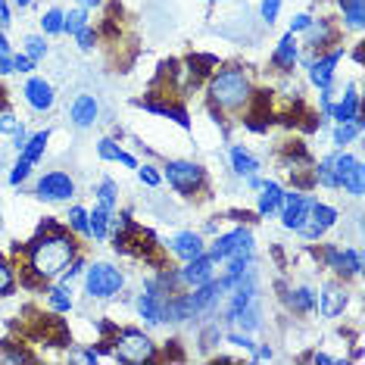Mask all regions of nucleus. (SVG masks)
Segmentation results:
<instances>
[{"mask_svg": "<svg viewBox=\"0 0 365 365\" xmlns=\"http://www.w3.org/2000/svg\"><path fill=\"white\" fill-rule=\"evenodd\" d=\"M22 253H26V269L22 272H29L41 284H47V281H53L69 265V259L78 253V244L69 228L51 219L41 225L35 240H29L22 247Z\"/></svg>", "mask_w": 365, "mask_h": 365, "instance_id": "nucleus-1", "label": "nucleus"}, {"mask_svg": "<svg viewBox=\"0 0 365 365\" xmlns=\"http://www.w3.org/2000/svg\"><path fill=\"white\" fill-rule=\"evenodd\" d=\"M206 94H210L212 113H240L253 97L250 72L240 69V66L215 69L210 81H206Z\"/></svg>", "mask_w": 365, "mask_h": 365, "instance_id": "nucleus-2", "label": "nucleus"}, {"mask_svg": "<svg viewBox=\"0 0 365 365\" xmlns=\"http://www.w3.org/2000/svg\"><path fill=\"white\" fill-rule=\"evenodd\" d=\"M101 353H110L115 362H128V365H138V362H153L156 359V344L150 334L138 328H115V334L110 340H101Z\"/></svg>", "mask_w": 365, "mask_h": 365, "instance_id": "nucleus-3", "label": "nucleus"}, {"mask_svg": "<svg viewBox=\"0 0 365 365\" xmlns=\"http://www.w3.org/2000/svg\"><path fill=\"white\" fill-rule=\"evenodd\" d=\"M81 278H85V294L91 300H113V297H119L122 290H125V275H122V269H115V265L106 262V259L88 262L85 272H81Z\"/></svg>", "mask_w": 365, "mask_h": 365, "instance_id": "nucleus-4", "label": "nucleus"}, {"mask_svg": "<svg viewBox=\"0 0 365 365\" xmlns=\"http://www.w3.org/2000/svg\"><path fill=\"white\" fill-rule=\"evenodd\" d=\"M206 253H210L215 262H225L228 256H256V237L247 225L219 231V235L206 244Z\"/></svg>", "mask_w": 365, "mask_h": 365, "instance_id": "nucleus-5", "label": "nucleus"}, {"mask_svg": "<svg viewBox=\"0 0 365 365\" xmlns=\"http://www.w3.org/2000/svg\"><path fill=\"white\" fill-rule=\"evenodd\" d=\"M163 181H169V187L181 197H194L206 187V172L190 160H169L163 165Z\"/></svg>", "mask_w": 365, "mask_h": 365, "instance_id": "nucleus-6", "label": "nucleus"}, {"mask_svg": "<svg viewBox=\"0 0 365 365\" xmlns=\"http://www.w3.org/2000/svg\"><path fill=\"white\" fill-rule=\"evenodd\" d=\"M334 178H337V190L350 194L353 200H359L365 194V169H362V160L346 150H337L334 153Z\"/></svg>", "mask_w": 365, "mask_h": 365, "instance_id": "nucleus-7", "label": "nucleus"}, {"mask_svg": "<svg viewBox=\"0 0 365 365\" xmlns=\"http://www.w3.org/2000/svg\"><path fill=\"white\" fill-rule=\"evenodd\" d=\"M172 294H165V290L156 284V278H144V287H140L138 294V315L144 319L147 328H160L165 325V300H169Z\"/></svg>", "mask_w": 365, "mask_h": 365, "instance_id": "nucleus-8", "label": "nucleus"}, {"mask_svg": "<svg viewBox=\"0 0 365 365\" xmlns=\"http://www.w3.org/2000/svg\"><path fill=\"white\" fill-rule=\"evenodd\" d=\"M322 265L331 269L340 281L346 278H359L362 275V253L356 247H322Z\"/></svg>", "mask_w": 365, "mask_h": 365, "instance_id": "nucleus-9", "label": "nucleus"}, {"mask_svg": "<svg viewBox=\"0 0 365 365\" xmlns=\"http://www.w3.org/2000/svg\"><path fill=\"white\" fill-rule=\"evenodd\" d=\"M35 197L44 203H69L76 197V178L69 172H44L38 181H35Z\"/></svg>", "mask_w": 365, "mask_h": 365, "instance_id": "nucleus-10", "label": "nucleus"}, {"mask_svg": "<svg viewBox=\"0 0 365 365\" xmlns=\"http://www.w3.org/2000/svg\"><path fill=\"white\" fill-rule=\"evenodd\" d=\"M315 197L306 194V190H284V200H281V228L284 231H300L309 219V210H312Z\"/></svg>", "mask_w": 365, "mask_h": 365, "instance_id": "nucleus-11", "label": "nucleus"}, {"mask_svg": "<svg viewBox=\"0 0 365 365\" xmlns=\"http://www.w3.org/2000/svg\"><path fill=\"white\" fill-rule=\"evenodd\" d=\"M346 56V47L344 44H337V47H331V51H325V53H315L312 60H309V66H306V76H309V81L315 88H331L334 85V76H337V66H340V60Z\"/></svg>", "mask_w": 365, "mask_h": 365, "instance_id": "nucleus-12", "label": "nucleus"}, {"mask_svg": "<svg viewBox=\"0 0 365 365\" xmlns=\"http://www.w3.org/2000/svg\"><path fill=\"white\" fill-rule=\"evenodd\" d=\"M337 219H340V212L334 210V206L322 203L319 197H315V203H312V210H309V219H306V225L297 231V235H300L303 240H309V244H312V240H322L328 228L337 225Z\"/></svg>", "mask_w": 365, "mask_h": 365, "instance_id": "nucleus-13", "label": "nucleus"}, {"mask_svg": "<svg viewBox=\"0 0 365 365\" xmlns=\"http://www.w3.org/2000/svg\"><path fill=\"white\" fill-rule=\"evenodd\" d=\"M215 269H219V262H215L210 253H200V256H194V259L181 262L178 278H181L185 287H200V284H206V281L215 278Z\"/></svg>", "mask_w": 365, "mask_h": 365, "instance_id": "nucleus-14", "label": "nucleus"}, {"mask_svg": "<svg viewBox=\"0 0 365 365\" xmlns=\"http://www.w3.org/2000/svg\"><path fill=\"white\" fill-rule=\"evenodd\" d=\"M163 247H165V253H172L181 262H187V259H194V256L206 253V240H203L200 231H178V235H172Z\"/></svg>", "mask_w": 365, "mask_h": 365, "instance_id": "nucleus-15", "label": "nucleus"}, {"mask_svg": "<svg viewBox=\"0 0 365 365\" xmlns=\"http://www.w3.org/2000/svg\"><path fill=\"white\" fill-rule=\"evenodd\" d=\"M22 97H26V103L31 106L35 113H51L53 103H56V91L47 78L41 76H31L26 85H22Z\"/></svg>", "mask_w": 365, "mask_h": 365, "instance_id": "nucleus-16", "label": "nucleus"}, {"mask_svg": "<svg viewBox=\"0 0 365 365\" xmlns=\"http://www.w3.org/2000/svg\"><path fill=\"white\" fill-rule=\"evenodd\" d=\"M334 41H337V26L331 19H325V16H322V19H312L309 29L303 31V44L309 53H325Z\"/></svg>", "mask_w": 365, "mask_h": 365, "instance_id": "nucleus-17", "label": "nucleus"}, {"mask_svg": "<svg viewBox=\"0 0 365 365\" xmlns=\"http://www.w3.org/2000/svg\"><path fill=\"white\" fill-rule=\"evenodd\" d=\"M346 303H350V294H346L344 284H337V281H331L319 290V303H315V312L325 315V319H337L340 312L346 309Z\"/></svg>", "mask_w": 365, "mask_h": 365, "instance_id": "nucleus-18", "label": "nucleus"}, {"mask_svg": "<svg viewBox=\"0 0 365 365\" xmlns=\"http://www.w3.org/2000/svg\"><path fill=\"white\" fill-rule=\"evenodd\" d=\"M300 41H297V35H287L278 41L275 44V51H272V66L281 72V76H290L294 72V66H297V60H300Z\"/></svg>", "mask_w": 365, "mask_h": 365, "instance_id": "nucleus-19", "label": "nucleus"}, {"mask_svg": "<svg viewBox=\"0 0 365 365\" xmlns=\"http://www.w3.org/2000/svg\"><path fill=\"white\" fill-rule=\"evenodd\" d=\"M101 115V103L94 94H76V101L69 103V122L76 128H91Z\"/></svg>", "mask_w": 365, "mask_h": 365, "instance_id": "nucleus-20", "label": "nucleus"}, {"mask_svg": "<svg viewBox=\"0 0 365 365\" xmlns=\"http://www.w3.org/2000/svg\"><path fill=\"white\" fill-rule=\"evenodd\" d=\"M281 200H284V187H281L278 181L265 178L259 187V200H256V215H259V219H275L281 212Z\"/></svg>", "mask_w": 365, "mask_h": 365, "instance_id": "nucleus-21", "label": "nucleus"}, {"mask_svg": "<svg viewBox=\"0 0 365 365\" xmlns=\"http://www.w3.org/2000/svg\"><path fill=\"white\" fill-rule=\"evenodd\" d=\"M281 300L294 315H306V312H315V303H319V290L309 287V284H300V287H290L281 294Z\"/></svg>", "mask_w": 365, "mask_h": 365, "instance_id": "nucleus-22", "label": "nucleus"}, {"mask_svg": "<svg viewBox=\"0 0 365 365\" xmlns=\"http://www.w3.org/2000/svg\"><path fill=\"white\" fill-rule=\"evenodd\" d=\"M359 110H362L359 85H356V81H350V85L344 88V94H340V101L331 103V115H328V119H334V122H350Z\"/></svg>", "mask_w": 365, "mask_h": 365, "instance_id": "nucleus-23", "label": "nucleus"}, {"mask_svg": "<svg viewBox=\"0 0 365 365\" xmlns=\"http://www.w3.org/2000/svg\"><path fill=\"white\" fill-rule=\"evenodd\" d=\"M362 131H365V113L359 110L350 122H337V125L331 128V144H334L337 150H346L356 138H362Z\"/></svg>", "mask_w": 365, "mask_h": 365, "instance_id": "nucleus-24", "label": "nucleus"}, {"mask_svg": "<svg viewBox=\"0 0 365 365\" xmlns=\"http://www.w3.org/2000/svg\"><path fill=\"white\" fill-rule=\"evenodd\" d=\"M228 160H231V169H235V175L237 178H247V175H256V172L262 169V163L256 160V156L247 150L244 144H235L228 150Z\"/></svg>", "mask_w": 365, "mask_h": 365, "instance_id": "nucleus-25", "label": "nucleus"}, {"mask_svg": "<svg viewBox=\"0 0 365 365\" xmlns=\"http://www.w3.org/2000/svg\"><path fill=\"white\" fill-rule=\"evenodd\" d=\"M110 219H113V210H106L103 203H94V210H88L91 240H97V244L110 240Z\"/></svg>", "mask_w": 365, "mask_h": 365, "instance_id": "nucleus-26", "label": "nucleus"}, {"mask_svg": "<svg viewBox=\"0 0 365 365\" xmlns=\"http://www.w3.org/2000/svg\"><path fill=\"white\" fill-rule=\"evenodd\" d=\"M231 325H237L240 331H247V334L259 331L262 328V303H259V297H256L253 303H247L244 309L235 315V322H231Z\"/></svg>", "mask_w": 365, "mask_h": 365, "instance_id": "nucleus-27", "label": "nucleus"}, {"mask_svg": "<svg viewBox=\"0 0 365 365\" xmlns=\"http://www.w3.org/2000/svg\"><path fill=\"white\" fill-rule=\"evenodd\" d=\"M47 294V306L56 312V315H69L76 309V300H72V287L66 284H53V287H44Z\"/></svg>", "mask_w": 365, "mask_h": 365, "instance_id": "nucleus-28", "label": "nucleus"}, {"mask_svg": "<svg viewBox=\"0 0 365 365\" xmlns=\"http://www.w3.org/2000/svg\"><path fill=\"white\" fill-rule=\"evenodd\" d=\"M340 16H344V26L350 31H362L365 26V0H337Z\"/></svg>", "mask_w": 365, "mask_h": 365, "instance_id": "nucleus-29", "label": "nucleus"}, {"mask_svg": "<svg viewBox=\"0 0 365 365\" xmlns=\"http://www.w3.org/2000/svg\"><path fill=\"white\" fill-rule=\"evenodd\" d=\"M47 144H51V131H35V135H29V140H26V147L19 150V156H26L29 163H41L44 160V153H47Z\"/></svg>", "mask_w": 365, "mask_h": 365, "instance_id": "nucleus-30", "label": "nucleus"}, {"mask_svg": "<svg viewBox=\"0 0 365 365\" xmlns=\"http://www.w3.org/2000/svg\"><path fill=\"white\" fill-rule=\"evenodd\" d=\"M312 178H315V185H322V187H328V190H337V178H334V153L322 156V160L312 165Z\"/></svg>", "mask_w": 365, "mask_h": 365, "instance_id": "nucleus-31", "label": "nucleus"}, {"mask_svg": "<svg viewBox=\"0 0 365 365\" xmlns=\"http://www.w3.org/2000/svg\"><path fill=\"white\" fill-rule=\"evenodd\" d=\"M85 26H91V10H85V6H78V4H76L69 13L63 16V35L76 38Z\"/></svg>", "mask_w": 365, "mask_h": 365, "instance_id": "nucleus-32", "label": "nucleus"}, {"mask_svg": "<svg viewBox=\"0 0 365 365\" xmlns=\"http://www.w3.org/2000/svg\"><path fill=\"white\" fill-rule=\"evenodd\" d=\"M63 16L66 10H60V6H51V10H44L41 13V35L44 38H56V35H63Z\"/></svg>", "mask_w": 365, "mask_h": 365, "instance_id": "nucleus-33", "label": "nucleus"}, {"mask_svg": "<svg viewBox=\"0 0 365 365\" xmlns=\"http://www.w3.org/2000/svg\"><path fill=\"white\" fill-rule=\"evenodd\" d=\"M66 228L72 231V235L91 240V228H88V210L85 206H69V215H66Z\"/></svg>", "mask_w": 365, "mask_h": 365, "instance_id": "nucleus-34", "label": "nucleus"}, {"mask_svg": "<svg viewBox=\"0 0 365 365\" xmlns=\"http://www.w3.org/2000/svg\"><path fill=\"white\" fill-rule=\"evenodd\" d=\"M47 51H51V47H47V38L44 35H26V38H22V53H26L29 60L41 63L47 56Z\"/></svg>", "mask_w": 365, "mask_h": 365, "instance_id": "nucleus-35", "label": "nucleus"}, {"mask_svg": "<svg viewBox=\"0 0 365 365\" xmlns=\"http://www.w3.org/2000/svg\"><path fill=\"white\" fill-rule=\"evenodd\" d=\"M94 194H97V203H103L106 210L115 212V206H119V187H115L113 178H103L101 185L94 187Z\"/></svg>", "mask_w": 365, "mask_h": 365, "instance_id": "nucleus-36", "label": "nucleus"}, {"mask_svg": "<svg viewBox=\"0 0 365 365\" xmlns=\"http://www.w3.org/2000/svg\"><path fill=\"white\" fill-rule=\"evenodd\" d=\"M16 284H19V278H16V265L0 256V297L16 294Z\"/></svg>", "mask_w": 365, "mask_h": 365, "instance_id": "nucleus-37", "label": "nucleus"}, {"mask_svg": "<svg viewBox=\"0 0 365 365\" xmlns=\"http://www.w3.org/2000/svg\"><path fill=\"white\" fill-rule=\"evenodd\" d=\"M85 265H88V259L81 253H76L69 259V265H66V269L60 272V275H56V284H66V287H72V281L76 278H81V272H85Z\"/></svg>", "mask_w": 365, "mask_h": 365, "instance_id": "nucleus-38", "label": "nucleus"}, {"mask_svg": "<svg viewBox=\"0 0 365 365\" xmlns=\"http://www.w3.org/2000/svg\"><path fill=\"white\" fill-rule=\"evenodd\" d=\"M31 169H35V163H29L26 156H16V163L10 165V175H6V181H10L13 187H22L31 175Z\"/></svg>", "mask_w": 365, "mask_h": 365, "instance_id": "nucleus-39", "label": "nucleus"}, {"mask_svg": "<svg viewBox=\"0 0 365 365\" xmlns=\"http://www.w3.org/2000/svg\"><path fill=\"white\" fill-rule=\"evenodd\" d=\"M135 172H138V181H140V185H147V187H160V185H163V172L156 169V165H150V163H144V165L138 163Z\"/></svg>", "mask_w": 365, "mask_h": 365, "instance_id": "nucleus-40", "label": "nucleus"}, {"mask_svg": "<svg viewBox=\"0 0 365 365\" xmlns=\"http://www.w3.org/2000/svg\"><path fill=\"white\" fill-rule=\"evenodd\" d=\"M97 41H101V31H97L94 26H85V29H81L78 35H76V44H78L81 53H91V51H94Z\"/></svg>", "mask_w": 365, "mask_h": 365, "instance_id": "nucleus-41", "label": "nucleus"}, {"mask_svg": "<svg viewBox=\"0 0 365 365\" xmlns=\"http://www.w3.org/2000/svg\"><path fill=\"white\" fill-rule=\"evenodd\" d=\"M281 6H284V0H259V19L265 26H275V19L281 16Z\"/></svg>", "mask_w": 365, "mask_h": 365, "instance_id": "nucleus-42", "label": "nucleus"}, {"mask_svg": "<svg viewBox=\"0 0 365 365\" xmlns=\"http://www.w3.org/2000/svg\"><path fill=\"white\" fill-rule=\"evenodd\" d=\"M119 150H122V147H119V140H115V138H101V140H97V156H101L103 163H115Z\"/></svg>", "mask_w": 365, "mask_h": 365, "instance_id": "nucleus-43", "label": "nucleus"}, {"mask_svg": "<svg viewBox=\"0 0 365 365\" xmlns=\"http://www.w3.org/2000/svg\"><path fill=\"white\" fill-rule=\"evenodd\" d=\"M315 19V16L312 13H297L294 16V19H290V26H287V31H290V35H303V31L306 29H309V22Z\"/></svg>", "mask_w": 365, "mask_h": 365, "instance_id": "nucleus-44", "label": "nucleus"}, {"mask_svg": "<svg viewBox=\"0 0 365 365\" xmlns=\"http://www.w3.org/2000/svg\"><path fill=\"white\" fill-rule=\"evenodd\" d=\"M13 69H16V72H22V76H29V72H35V69H38V63H35V60H29L26 53H13Z\"/></svg>", "mask_w": 365, "mask_h": 365, "instance_id": "nucleus-45", "label": "nucleus"}, {"mask_svg": "<svg viewBox=\"0 0 365 365\" xmlns=\"http://www.w3.org/2000/svg\"><path fill=\"white\" fill-rule=\"evenodd\" d=\"M250 359L253 362H272V359H275V350H272L269 344H256L253 353H250Z\"/></svg>", "mask_w": 365, "mask_h": 365, "instance_id": "nucleus-46", "label": "nucleus"}, {"mask_svg": "<svg viewBox=\"0 0 365 365\" xmlns=\"http://www.w3.org/2000/svg\"><path fill=\"white\" fill-rule=\"evenodd\" d=\"M16 128H19V119H16V115H13L10 110L0 113V131H4V135H13Z\"/></svg>", "mask_w": 365, "mask_h": 365, "instance_id": "nucleus-47", "label": "nucleus"}, {"mask_svg": "<svg viewBox=\"0 0 365 365\" xmlns=\"http://www.w3.org/2000/svg\"><path fill=\"white\" fill-rule=\"evenodd\" d=\"M10 138H13V150L19 153L22 147H26V140H29V128H26V122H19V128H16Z\"/></svg>", "mask_w": 365, "mask_h": 365, "instance_id": "nucleus-48", "label": "nucleus"}, {"mask_svg": "<svg viewBox=\"0 0 365 365\" xmlns=\"http://www.w3.org/2000/svg\"><path fill=\"white\" fill-rule=\"evenodd\" d=\"M10 22H13V4L0 0V29H10Z\"/></svg>", "mask_w": 365, "mask_h": 365, "instance_id": "nucleus-49", "label": "nucleus"}, {"mask_svg": "<svg viewBox=\"0 0 365 365\" xmlns=\"http://www.w3.org/2000/svg\"><path fill=\"white\" fill-rule=\"evenodd\" d=\"M309 362H315V365H340L344 359H334V356H328V353H312V356H306Z\"/></svg>", "mask_w": 365, "mask_h": 365, "instance_id": "nucleus-50", "label": "nucleus"}, {"mask_svg": "<svg viewBox=\"0 0 365 365\" xmlns=\"http://www.w3.org/2000/svg\"><path fill=\"white\" fill-rule=\"evenodd\" d=\"M115 163L125 165V169H138V156L128 153V150H119V156H115Z\"/></svg>", "mask_w": 365, "mask_h": 365, "instance_id": "nucleus-51", "label": "nucleus"}, {"mask_svg": "<svg viewBox=\"0 0 365 365\" xmlns=\"http://www.w3.org/2000/svg\"><path fill=\"white\" fill-rule=\"evenodd\" d=\"M13 53L10 56H0V78H6V76H13Z\"/></svg>", "mask_w": 365, "mask_h": 365, "instance_id": "nucleus-52", "label": "nucleus"}, {"mask_svg": "<svg viewBox=\"0 0 365 365\" xmlns=\"http://www.w3.org/2000/svg\"><path fill=\"white\" fill-rule=\"evenodd\" d=\"M13 53V44L6 38V29H0V56H10Z\"/></svg>", "mask_w": 365, "mask_h": 365, "instance_id": "nucleus-53", "label": "nucleus"}, {"mask_svg": "<svg viewBox=\"0 0 365 365\" xmlns=\"http://www.w3.org/2000/svg\"><path fill=\"white\" fill-rule=\"evenodd\" d=\"M262 181H265V178L259 175V172H256V175H247V178H244V185H247V190H259Z\"/></svg>", "mask_w": 365, "mask_h": 365, "instance_id": "nucleus-54", "label": "nucleus"}, {"mask_svg": "<svg viewBox=\"0 0 365 365\" xmlns=\"http://www.w3.org/2000/svg\"><path fill=\"white\" fill-rule=\"evenodd\" d=\"M78 6H85V10H97V6H103V0H78Z\"/></svg>", "mask_w": 365, "mask_h": 365, "instance_id": "nucleus-55", "label": "nucleus"}, {"mask_svg": "<svg viewBox=\"0 0 365 365\" xmlns=\"http://www.w3.org/2000/svg\"><path fill=\"white\" fill-rule=\"evenodd\" d=\"M203 231H206V235H219V222H206V225H203Z\"/></svg>", "mask_w": 365, "mask_h": 365, "instance_id": "nucleus-56", "label": "nucleus"}, {"mask_svg": "<svg viewBox=\"0 0 365 365\" xmlns=\"http://www.w3.org/2000/svg\"><path fill=\"white\" fill-rule=\"evenodd\" d=\"M10 4H13V6H19V10H26V6H31L35 0H10Z\"/></svg>", "mask_w": 365, "mask_h": 365, "instance_id": "nucleus-57", "label": "nucleus"}, {"mask_svg": "<svg viewBox=\"0 0 365 365\" xmlns=\"http://www.w3.org/2000/svg\"><path fill=\"white\" fill-rule=\"evenodd\" d=\"M353 60H356V66H362V44L353 51Z\"/></svg>", "mask_w": 365, "mask_h": 365, "instance_id": "nucleus-58", "label": "nucleus"}, {"mask_svg": "<svg viewBox=\"0 0 365 365\" xmlns=\"http://www.w3.org/2000/svg\"><path fill=\"white\" fill-rule=\"evenodd\" d=\"M362 356H365V353H362V346H356V350L350 353V359H356V362H362Z\"/></svg>", "mask_w": 365, "mask_h": 365, "instance_id": "nucleus-59", "label": "nucleus"}, {"mask_svg": "<svg viewBox=\"0 0 365 365\" xmlns=\"http://www.w3.org/2000/svg\"><path fill=\"white\" fill-rule=\"evenodd\" d=\"M6 110V97H4V88H0V113Z\"/></svg>", "mask_w": 365, "mask_h": 365, "instance_id": "nucleus-60", "label": "nucleus"}, {"mask_svg": "<svg viewBox=\"0 0 365 365\" xmlns=\"http://www.w3.org/2000/svg\"><path fill=\"white\" fill-rule=\"evenodd\" d=\"M206 4H215V0H206Z\"/></svg>", "mask_w": 365, "mask_h": 365, "instance_id": "nucleus-61", "label": "nucleus"}]
</instances>
